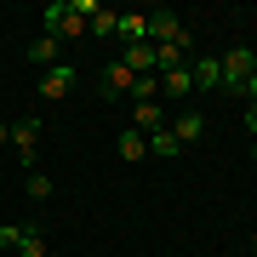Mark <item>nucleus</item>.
Masks as SVG:
<instances>
[{
	"label": "nucleus",
	"instance_id": "1",
	"mask_svg": "<svg viewBox=\"0 0 257 257\" xmlns=\"http://www.w3.org/2000/svg\"><path fill=\"white\" fill-rule=\"evenodd\" d=\"M217 69H223V92L240 97V86H246L251 69H257V52L251 46H229V57H217Z\"/></svg>",
	"mask_w": 257,
	"mask_h": 257
},
{
	"label": "nucleus",
	"instance_id": "2",
	"mask_svg": "<svg viewBox=\"0 0 257 257\" xmlns=\"http://www.w3.org/2000/svg\"><path fill=\"white\" fill-rule=\"evenodd\" d=\"M132 80H138V74H132L126 63H120V57H109V63H103V74H97V97H103V103H120V97H132Z\"/></svg>",
	"mask_w": 257,
	"mask_h": 257
},
{
	"label": "nucleus",
	"instance_id": "3",
	"mask_svg": "<svg viewBox=\"0 0 257 257\" xmlns=\"http://www.w3.org/2000/svg\"><path fill=\"white\" fill-rule=\"evenodd\" d=\"M74 86H80V69H74V63H57V69L40 74V103H63Z\"/></svg>",
	"mask_w": 257,
	"mask_h": 257
},
{
	"label": "nucleus",
	"instance_id": "4",
	"mask_svg": "<svg viewBox=\"0 0 257 257\" xmlns=\"http://www.w3.org/2000/svg\"><path fill=\"white\" fill-rule=\"evenodd\" d=\"M46 35L52 40H80L86 35V23L69 12V0H52V6H46Z\"/></svg>",
	"mask_w": 257,
	"mask_h": 257
},
{
	"label": "nucleus",
	"instance_id": "5",
	"mask_svg": "<svg viewBox=\"0 0 257 257\" xmlns=\"http://www.w3.org/2000/svg\"><path fill=\"white\" fill-rule=\"evenodd\" d=\"M160 40H189V23L177 12H166V6L149 12V46H160Z\"/></svg>",
	"mask_w": 257,
	"mask_h": 257
},
{
	"label": "nucleus",
	"instance_id": "6",
	"mask_svg": "<svg viewBox=\"0 0 257 257\" xmlns=\"http://www.w3.org/2000/svg\"><path fill=\"white\" fill-rule=\"evenodd\" d=\"M12 155H18L23 166H35V160H40V120H35V114L12 126Z\"/></svg>",
	"mask_w": 257,
	"mask_h": 257
},
{
	"label": "nucleus",
	"instance_id": "7",
	"mask_svg": "<svg viewBox=\"0 0 257 257\" xmlns=\"http://www.w3.org/2000/svg\"><path fill=\"white\" fill-rule=\"evenodd\" d=\"M166 126H172L177 149H189V143H200V138H206V114H200V109H183L177 120H166Z\"/></svg>",
	"mask_w": 257,
	"mask_h": 257
},
{
	"label": "nucleus",
	"instance_id": "8",
	"mask_svg": "<svg viewBox=\"0 0 257 257\" xmlns=\"http://www.w3.org/2000/svg\"><path fill=\"white\" fill-rule=\"evenodd\" d=\"M57 52H63V40H52V35H35V40H29V63H40V74L63 63Z\"/></svg>",
	"mask_w": 257,
	"mask_h": 257
},
{
	"label": "nucleus",
	"instance_id": "9",
	"mask_svg": "<svg viewBox=\"0 0 257 257\" xmlns=\"http://www.w3.org/2000/svg\"><path fill=\"white\" fill-rule=\"evenodd\" d=\"M189 74H194V92H223V69H217V57H194Z\"/></svg>",
	"mask_w": 257,
	"mask_h": 257
},
{
	"label": "nucleus",
	"instance_id": "10",
	"mask_svg": "<svg viewBox=\"0 0 257 257\" xmlns=\"http://www.w3.org/2000/svg\"><path fill=\"white\" fill-rule=\"evenodd\" d=\"M114 40H126V46H143V40H149V12H120Z\"/></svg>",
	"mask_w": 257,
	"mask_h": 257
},
{
	"label": "nucleus",
	"instance_id": "11",
	"mask_svg": "<svg viewBox=\"0 0 257 257\" xmlns=\"http://www.w3.org/2000/svg\"><path fill=\"white\" fill-rule=\"evenodd\" d=\"M114 155L138 166V160H149V138H143L138 126H126V132H120V138H114Z\"/></svg>",
	"mask_w": 257,
	"mask_h": 257
},
{
	"label": "nucleus",
	"instance_id": "12",
	"mask_svg": "<svg viewBox=\"0 0 257 257\" xmlns=\"http://www.w3.org/2000/svg\"><path fill=\"white\" fill-rule=\"evenodd\" d=\"M189 92H194L189 63H177V69H166V74H160V97H189Z\"/></svg>",
	"mask_w": 257,
	"mask_h": 257
},
{
	"label": "nucleus",
	"instance_id": "13",
	"mask_svg": "<svg viewBox=\"0 0 257 257\" xmlns=\"http://www.w3.org/2000/svg\"><path fill=\"white\" fill-rule=\"evenodd\" d=\"M120 63H126L132 74H160V69H155V46H149V40H143V46H126V52H120Z\"/></svg>",
	"mask_w": 257,
	"mask_h": 257
},
{
	"label": "nucleus",
	"instance_id": "14",
	"mask_svg": "<svg viewBox=\"0 0 257 257\" xmlns=\"http://www.w3.org/2000/svg\"><path fill=\"white\" fill-rule=\"evenodd\" d=\"M183 52H189V40H160V46H155V69H160V74L177 69V63H183Z\"/></svg>",
	"mask_w": 257,
	"mask_h": 257
},
{
	"label": "nucleus",
	"instance_id": "15",
	"mask_svg": "<svg viewBox=\"0 0 257 257\" xmlns=\"http://www.w3.org/2000/svg\"><path fill=\"white\" fill-rule=\"evenodd\" d=\"M132 114H138V120H132V126H138L143 138H149V132H160V126H166V109H160V103H138V109H132Z\"/></svg>",
	"mask_w": 257,
	"mask_h": 257
},
{
	"label": "nucleus",
	"instance_id": "16",
	"mask_svg": "<svg viewBox=\"0 0 257 257\" xmlns=\"http://www.w3.org/2000/svg\"><path fill=\"white\" fill-rule=\"evenodd\" d=\"M86 29H92L97 40H114V29H120V12H114V6H97V12H92V23H86Z\"/></svg>",
	"mask_w": 257,
	"mask_h": 257
},
{
	"label": "nucleus",
	"instance_id": "17",
	"mask_svg": "<svg viewBox=\"0 0 257 257\" xmlns=\"http://www.w3.org/2000/svg\"><path fill=\"white\" fill-rule=\"evenodd\" d=\"M132 103H160V74H138L132 80Z\"/></svg>",
	"mask_w": 257,
	"mask_h": 257
},
{
	"label": "nucleus",
	"instance_id": "18",
	"mask_svg": "<svg viewBox=\"0 0 257 257\" xmlns=\"http://www.w3.org/2000/svg\"><path fill=\"white\" fill-rule=\"evenodd\" d=\"M18 257H46V234L35 223H23V240H18Z\"/></svg>",
	"mask_w": 257,
	"mask_h": 257
},
{
	"label": "nucleus",
	"instance_id": "19",
	"mask_svg": "<svg viewBox=\"0 0 257 257\" xmlns=\"http://www.w3.org/2000/svg\"><path fill=\"white\" fill-rule=\"evenodd\" d=\"M149 155H177V138H172V126L149 132Z\"/></svg>",
	"mask_w": 257,
	"mask_h": 257
},
{
	"label": "nucleus",
	"instance_id": "20",
	"mask_svg": "<svg viewBox=\"0 0 257 257\" xmlns=\"http://www.w3.org/2000/svg\"><path fill=\"white\" fill-rule=\"evenodd\" d=\"M23 189H29V200H52V177H46V172H29Z\"/></svg>",
	"mask_w": 257,
	"mask_h": 257
},
{
	"label": "nucleus",
	"instance_id": "21",
	"mask_svg": "<svg viewBox=\"0 0 257 257\" xmlns=\"http://www.w3.org/2000/svg\"><path fill=\"white\" fill-rule=\"evenodd\" d=\"M18 240H23V223H0V246L18 251Z\"/></svg>",
	"mask_w": 257,
	"mask_h": 257
},
{
	"label": "nucleus",
	"instance_id": "22",
	"mask_svg": "<svg viewBox=\"0 0 257 257\" xmlns=\"http://www.w3.org/2000/svg\"><path fill=\"white\" fill-rule=\"evenodd\" d=\"M240 97H246V103H257V69H251V80L240 86Z\"/></svg>",
	"mask_w": 257,
	"mask_h": 257
},
{
	"label": "nucleus",
	"instance_id": "23",
	"mask_svg": "<svg viewBox=\"0 0 257 257\" xmlns=\"http://www.w3.org/2000/svg\"><path fill=\"white\" fill-rule=\"evenodd\" d=\"M246 132L257 138V103H246Z\"/></svg>",
	"mask_w": 257,
	"mask_h": 257
},
{
	"label": "nucleus",
	"instance_id": "24",
	"mask_svg": "<svg viewBox=\"0 0 257 257\" xmlns=\"http://www.w3.org/2000/svg\"><path fill=\"white\" fill-rule=\"evenodd\" d=\"M251 166H257V138H251Z\"/></svg>",
	"mask_w": 257,
	"mask_h": 257
},
{
	"label": "nucleus",
	"instance_id": "25",
	"mask_svg": "<svg viewBox=\"0 0 257 257\" xmlns=\"http://www.w3.org/2000/svg\"><path fill=\"white\" fill-rule=\"evenodd\" d=\"M0 126H6V120H0Z\"/></svg>",
	"mask_w": 257,
	"mask_h": 257
}]
</instances>
